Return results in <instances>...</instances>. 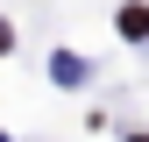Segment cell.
Instances as JSON below:
<instances>
[{
    "mask_svg": "<svg viewBox=\"0 0 149 142\" xmlns=\"http://www.w3.org/2000/svg\"><path fill=\"white\" fill-rule=\"evenodd\" d=\"M121 36H149V7H121Z\"/></svg>",
    "mask_w": 149,
    "mask_h": 142,
    "instance_id": "cell-1",
    "label": "cell"
}]
</instances>
